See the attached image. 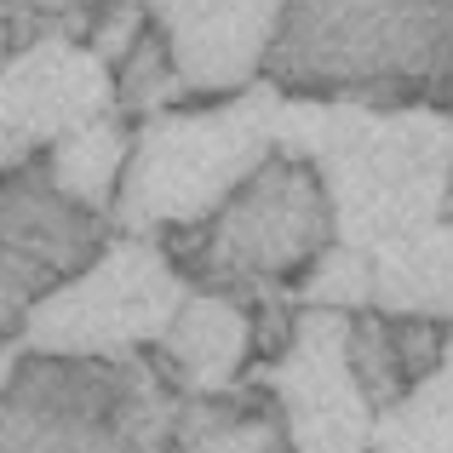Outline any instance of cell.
<instances>
[{
    "label": "cell",
    "mask_w": 453,
    "mask_h": 453,
    "mask_svg": "<svg viewBox=\"0 0 453 453\" xmlns=\"http://www.w3.org/2000/svg\"><path fill=\"white\" fill-rule=\"evenodd\" d=\"M178 98H189V87L178 81L173 58H166L161 29L144 23V35L115 58V104H121V110H138V115H155V110H173Z\"/></svg>",
    "instance_id": "obj_17"
},
{
    "label": "cell",
    "mask_w": 453,
    "mask_h": 453,
    "mask_svg": "<svg viewBox=\"0 0 453 453\" xmlns=\"http://www.w3.org/2000/svg\"><path fill=\"white\" fill-rule=\"evenodd\" d=\"M155 396L121 356H29L0 385V453H144Z\"/></svg>",
    "instance_id": "obj_6"
},
{
    "label": "cell",
    "mask_w": 453,
    "mask_h": 453,
    "mask_svg": "<svg viewBox=\"0 0 453 453\" xmlns=\"http://www.w3.org/2000/svg\"><path fill=\"white\" fill-rule=\"evenodd\" d=\"M150 350L178 390H224L253 362V316H247V304L224 299V293L189 288L178 316L166 321V333Z\"/></svg>",
    "instance_id": "obj_12"
},
{
    "label": "cell",
    "mask_w": 453,
    "mask_h": 453,
    "mask_svg": "<svg viewBox=\"0 0 453 453\" xmlns=\"http://www.w3.org/2000/svg\"><path fill=\"white\" fill-rule=\"evenodd\" d=\"M144 453H288V425L270 385L184 390L178 402L155 396Z\"/></svg>",
    "instance_id": "obj_11"
},
{
    "label": "cell",
    "mask_w": 453,
    "mask_h": 453,
    "mask_svg": "<svg viewBox=\"0 0 453 453\" xmlns=\"http://www.w3.org/2000/svg\"><path fill=\"white\" fill-rule=\"evenodd\" d=\"M87 12V0H0V64L23 52L29 41L69 35Z\"/></svg>",
    "instance_id": "obj_19"
},
{
    "label": "cell",
    "mask_w": 453,
    "mask_h": 453,
    "mask_svg": "<svg viewBox=\"0 0 453 453\" xmlns=\"http://www.w3.org/2000/svg\"><path fill=\"white\" fill-rule=\"evenodd\" d=\"M270 138L321 173L333 201V242L373 253L402 230L442 219L453 189V115L431 104L288 98L270 104Z\"/></svg>",
    "instance_id": "obj_1"
},
{
    "label": "cell",
    "mask_w": 453,
    "mask_h": 453,
    "mask_svg": "<svg viewBox=\"0 0 453 453\" xmlns=\"http://www.w3.org/2000/svg\"><path fill=\"white\" fill-rule=\"evenodd\" d=\"M299 299L304 304H327V310H367V288H373V270H367V253L344 242H327L321 258L304 270L299 281Z\"/></svg>",
    "instance_id": "obj_18"
},
{
    "label": "cell",
    "mask_w": 453,
    "mask_h": 453,
    "mask_svg": "<svg viewBox=\"0 0 453 453\" xmlns=\"http://www.w3.org/2000/svg\"><path fill=\"white\" fill-rule=\"evenodd\" d=\"M189 281L150 235L104 242L81 270L23 310L18 350L29 356H127L155 344L178 316Z\"/></svg>",
    "instance_id": "obj_5"
},
{
    "label": "cell",
    "mask_w": 453,
    "mask_h": 453,
    "mask_svg": "<svg viewBox=\"0 0 453 453\" xmlns=\"http://www.w3.org/2000/svg\"><path fill=\"white\" fill-rule=\"evenodd\" d=\"M431 110H442V115H453V41H448V58H442V69H436V81H431Z\"/></svg>",
    "instance_id": "obj_20"
},
{
    "label": "cell",
    "mask_w": 453,
    "mask_h": 453,
    "mask_svg": "<svg viewBox=\"0 0 453 453\" xmlns=\"http://www.w3.org/2000/svg\"><path fill=\"white\" fill-rule=\"evenodd\" d=\"M127 150H133V127L121 115H92L81 121L75 133L52 138V155H46V178L52 189L81 212H110L115 201V184H121V166H127Z\"/></svg>",
    "instance_id": "obj_15"
},
{
    "label": "cell",
    "mask_w": 453,
    "mask_h": 453,
    "mask_svg": "<svg viewBox=\"0 0 453 453\" xmlns=\"http://www.w3.org/2000/svg\"><path fill=\"white\" fill-rule=\"evenodd\" d=\"M367 270H373V288H367L373 310L453 321V219L448 212L419 224V230L379 242L367 253Z\"/></svg>",
    "instance_id": "obj_14"
},
{
    "label": "cell",
    "mask_w": 453,
    "mask_h": 453,
    "mask_svg": "<svg viewBox=\"0 0 453 453\" xmlns=\"http://www.w3.org/2000/svg\"><path fill=\"white\" fill-rule=\"evenodd\" d=\"M196 98H230L265 75L288 0H138Z\"/></svg>",
    "instance_id": "obj_10"
},
{
    "label": "cell",
    "mask_w": 453,
    "mask_h": 453,
    "mask_svg": "<svg viewBox=\"0 0 453 453\" xmlns=\"http://www.w3.org/2000/svg\"><path fill=\"white\" fill-rule=\"evenodd\" d=\"M276 87L265 75L201 110H155L138 121L115 184L110 219L121 235H150L173 224H201L230 201V189L276 150L270 138Z\"/></svg>",
    "instance_id": "obj_3"
},
{
    "label": "cell",
    "mask_w": 453,
    "mask_h": 453,
    "mask_svg": "<svg viewBox=\"0 0 453 453\" xmlns=\"http://www.w3.org/2000/svg\"><path fill=\"white\" fill-rule=\"evenodd\" d=\"M104 247L98 212L69 207L35 166H0V350L23 310Z\"/></svg>",
    "instance_id": "obj_8"
},
{
    "label": "cell",
    "mask_w": 453,
    "mask_h": 453,
    "mask_svg": "<svg viewBox=\"0 0 453 453\" xmlns=\"http://www.w3.org/2000/svg\"><path fill=\"white\" fill-rule=\"evenodd\" d=\"M173 230L178 242L166 247V258L184 270L189 288L253 304L265 299V288H293L321 258V247L333 242V201L310 161L270 150L219 212Z\"/></svg>",
    "instance_id": "obj_4"
},
{
    "label": "cell",
    "mask_w": 453,
    "mask_h": 453,
    "mask_svg": "<svg viewBox=\"0 0 453 453\" xmlns=\"http://www.w3.org/2000/svg\"><path fill=\"white\" fill-rule=\"evenodd\" d=\"M367 453H453V321L431 373L373 413Z\"/></svg>",
    "instance_id": "obj_16"
},
{
    "label": "cell",
    "mask_w": 453,
    "mask_h": 453,
    "mask_svg": "<svg viewBox=\"0 0 453 453\" xmlns=\"http://www.w3.org/2000/svg\"><path fill=\"white\" fill-rule=\"evenodd\" d=\"M115 69L69 35L29 41L0 64V166H23L29 150L110 115Z\"/></svg>",
    "instance_id": "obj_9"
},
{
    "label": "cell",
    "mask_w": 453,
    "mask_h": 453,
    "mask_svg": "<svg viewBox=\"0 0 453 453\" xmlns=\"http://www.w3.org/2000/svg\"><path fill=\"white\" fill-rule=\"evenodd\" d=\"M448 339V321L436 316H396V310H350L344 327V356H350L356 390L367 396V408H390L408 385H419L436 367Z\"/></svg>",
    "instance_id": "obj_13"
},
{
    "label": "cell",
    "mask_w": 453,
    "mask_h": 453,
    "mask_svg": "<svg viewBox=\"0 0 453 453\" xmlns=\"http://www.w3.org/2000/svg\"><path fill=\"white\" fill-rule=\"evenodd\" d=\"M344 327H350V310L327 304L293 310L288 344L265 373L270 396L281 408V425H288V453H367L373 408L356 390Z\"/></svg>",
    "instance_id": "obj_7"
},
{
    "label": "cell",
    "mask_w": 453,
    "mask_h": 453,
    "mask_svg": "<svg viewBox=\"0 0 453 453\" xmlns=\"http://www.w3.org/2000/svg\"><path fill=\"white\" fill-rule=\"evenodd\" d=\"M453 41V0H288L265 81L288 98L425 104Z\"/></svg>",
    "instance_id": "obj_2"
}]
</instances>
